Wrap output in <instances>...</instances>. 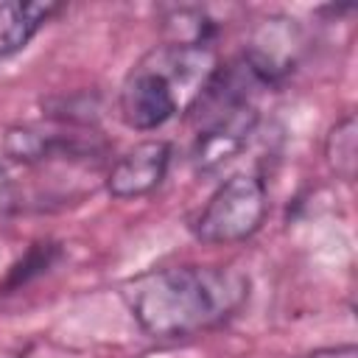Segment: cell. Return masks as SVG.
Here are the masks:
<instances>
[{
  "label": "cell",
  "mask_w": 358,
  "mask_h": 358,
  "mask_svg": "<svg viewBox=\"0 0 358 358\" xmlns=\"http://www.w3.org/2000/svg\"><path fill=\"white\" fill-rule=\"evenodd\" d=\"M22 210H28L25 196H22L17 179L0 162V215H14V213H22Z\"/></svg>",
  "instance_id": "8"
},
{
  "label": "cell",
  "mask_w": 358,
  "mask_h": 358,
  "mask_svg": "<svg viewBox=\"0 0 358 358\" xmlns=\"http://www.w3.org/2000/svg\"><path fill=\"white\" fill-rule=\"evenodd\" d=\"M266 182L257 173H235L218 185L193 221V235L210 246H229L252 238L266 221Z\"/></svg>",
  "instance_id": "3"
},
{
  "label": "cell",
  "mask_w": 358,
  "mask_h": 358,
  "mask_svg": "<svg viewBox=\"0 0 358 358\" xmlns=\"http://www.w3.org/2000/svg\"><path fill=\"white\" fill-rule=\"evenodd\" d=\"M324 159L330 171L341 182L355 179V159H358V123L355 115H344L336 120L324 137Z\"/></svg>",
  "instance_id": "6"
},
{
  "label": "cell",
  "mask_w": 358,
  "mask_h": 358,
  "mask_svg": "<svg viewBox=\"0 0 358 358\" xmlns=\"http://www.w3.org/2000/svg\"><path fill=\"white\" fill-rule=\"evenodd\" d=\"M59 11V3H0V62L25 50L36 31Z\"/></svg>",
  "instance_id": "5"
},
{
  "label": "cell",
  "mask_w": 358,
  "mask_h": 358,
  "mask_svg": "<svg viewBox=\"0 0 358 358\" xmlns=\"http://www.w3.org/2000/svg\"><path fill=\"white\" fill-rule=\"evenodd\" d=\"M56 257H59V243H50V241L34 243V246L25 252V257L11 266L6 285H8V288H17V285H22V282H28V280H34V277H39V274H45V271L56 263Z\"/></svg>",
  "instance_id": "7"
},
{
  "label": "cell",
  "mask_w": 358,
  "mask_h": 358,
  "mask_svg": "<svg viewBox=\"0 0 358 358\" xmlns=\"http://www.w3.org/2000/svg\"><path fill=\"white\" fill-rule=\"evenodd\" d=\"M123 299L151 338H190L229 322L249 299V277L232 266H165L123 282Z\"/></svg>",
  "instance_id": "1"
},
{
  "label": "cell",
  "mask_w": 358,
  "mask_h": 358,
  "mask_svg": "<svg viewBox=\"0 0 358 358\" xmlns=\"http://www.w3.org/2000/svg\"><path fill=\"white\" fill-rule=\"evenodd\" d=\"M171 165V145L165 140H143L117 157L106 173V190L112 199H140L157 190Z\"/></svg>",
  "instance_id": "4"
},
{
  "label": "cell",
  "mask_w": 358,
  "mask_h": 358,
  "mask_svg": "<svg viewBox=\"0 0 358 358\" xmlns=\"http://www.w3.org/2000/svg\"><path fill=\"white\" fill-rule=\"evenodd\" d=\"M215 67L213 45H157L131 67L120 87L117 109L123 123L134 131L159 129L182 109V98L185 106L193 103Z\"/></svg>",
  "instance_id": "2"
},
{
  "label": "cell",
  "mask_w": 358,
  "mask_h": 358,
  "mask_svg": "<svg viewBox=\"0 0 358 358\" xmlns=\"http://www.w3.org/2000/svg\"><path fill=\"white\" fill-rule=\"evenodd\" d=\"M305 358H358V347L355 344H336V347H322L308 352Z\"/></svg>",
  "instance_id": "9"
}]
</instances>
